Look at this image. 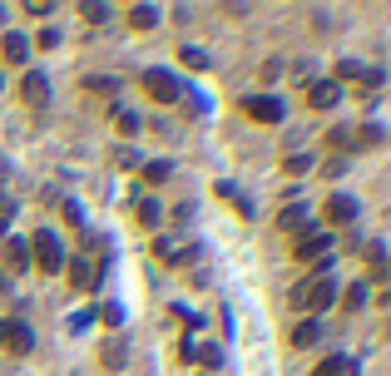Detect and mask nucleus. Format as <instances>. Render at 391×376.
<instances>
[{"label": "nucleus", "mask_w": 391, "mask_h": 376, "mask_svg": "<svg viewBox=\"0 0 391 376\" xmlns=\"http://www.w3.org/2000/svg\"><path fill=\"white\" fill-rule=\"evenodd\" d=\"M85 90H90V94H119V85H114V80H90Z\"/></svg>", "instance_id": "7c9ffc66"}, {"label": "nucleus", "mask_w": 391, "mask_h": 376, "mask_svg": "<svg viewBox=\"0 0 391 376\" xmlns=\"http://www.w3.org/2000/svg\"><path fill=\"white\" fill-rule=\"evenodd\" d=\"M327 248H332V238H327V233H297V243H293V253L302 258V263H307V258H322Z\"/></svg>", "instance_id": "f8f14e48"}, {"label": "nucleus", "mask_w": 391, "mask_h": 376, "mask_svg": "<svg viewBox=\"0 0 391 376\" xmlns=\"http://www.w3.org/2000/svg\"><path fill=\"white\" fill-rule=\"evenodd\" d=\"M99 317H104L109 327H119V322H124V307H119V302H104V307H99Z\"/></svg>", "instance_id": "393cba45"}, {"label": "nucleus", "mask_w": 391, "mask_h": 376, "mask_svg": "<svg viewBox=\"0 0 391 376\" xmlns=\"http://www.w3.org/2000/svg\"><path fill=\"white\" fill-rule=\"evenodd\" d=\"M312 376H357V362L337 352V357H327V362H317V372H312Z\"/></svg>", "instance_id": "4468645a"}, {"label": "nucleus", "mask_w": 391, "mask_h": 376, "mask_svg": "<svg viewBox=\"0 0 391 376\" xmlns=\"http://www.w3.org/2000/svg\"><path fill=\"white\" fill-rule=\"evenodd\" d=\"M139 223H144V228H154V223H159V203H154V198H144V203H139Z\"/></svg>", "instance_id": "b1692460"}, {"label": "nucleus", "mask_w": 391, "mask_h": 376, "mask_svg": "<svg viewBox=\"0 0 391 376\" xmlns=\"http://www.w3.org/2000/svg\"><path fill=\"white\" fill-rule=\"evenodd\" d=\"M30 268V248L15 238V243H5V273H25Z\"/></svg>", "instance_id": "dca6fc26"}, {"label": "nucleus", "mask_w": 391, "mask_h": 376, "mask_svg": "<svg viewBox=\"0 0 391 376\" xmlns=\"http://www.w3.org/2000/svg\"><path fill=\"white\" fill-rule=\"evenodd\" d=\"M352 218H357V198H347V193H332V198L322 203V223L342 228V223H352Z\"/></svg>", "instance_id": "0eeeda50"}, {"label": "nucleus", "mask_w": 391, "mask_h": 376, "mask_svg": "<svg viewBox=\"0 0 391 376\" xmlns=\"http://www.w3.org/2000/svg\"><path fill=\"white\" fill-rule=\"evenodd\" d=\"M184 362H198L203 372H213V367L223 362V347H213V342H189V347H184Z\"/></svg>", "instance_id": "9b49d317"}, {"label": "nucleus", "mask_w": 391, "mask_h": 376, "mask_svg": "<svg viewBox=\"0 0 391 376\" xmlns=\"http://www.w3.org/2000/svg\"><path fill=\"white\" fill-rule=\"evenodd\" d=\"M352 80L367 85V90H377V85H382V70H367V65H357V60H342V65H337V85H352Z\"/></svg>", "instance_id": "6e6552de"}, {"label": "nucleus", "mask_w": 391, "mask_h": 376, "mask_svg": "<svg viewBox=\"0 0 391 376\" xmlns=\"http://www.w3.org/2000/svg\"><path fill=\"white\" fill-rule=\"evenodd\" d=\"M317 337H322V327H317V317H312V322H302V327H293V347H312Z\"/></svg>", "instance_id": "6ab92c4d"}, {"label": "nucleus", "mask_w": 391, "mask_h": 376, "mask_svg": "<svg viewBox=\"0 0 391 376\" xmlns=\"http://www.w3.org/2000/svg\"><path fill=\"white\" fill-rule=\"evenodd\" d=\"M0 20H5V10H0Z\"/></svg>", "instance_id": "4c0bfd02"}, {"label": "nucleus", "mask_w": 391, "mask_h": 376, "mask_svg": "<svg viewBox=\"0 0 391 376\" xmlns=\"http://www.w3.org/2000/svg\"><path fill=\"white\" fill-rule=\"evenodd\" d=\"M144 94L154 104H179V80L169 70H144Z\"/></svg>", "instance_id": "20e7f679"}, {"label": "nucleus", "mask_w": 391, "mask_h": 376, "mask_svg": "<svg viewBox=\"0 0 391 376\" xmlns=\"http://www.w3.org/2000/svg\"><path fill=\"white\" fill-rule=\"evenodd\" d=\"M169 174H174L169 164H144V184H164Z\"/></svg>", "instance_id": "5701e85b"}, {"label": "nucleus", "mask_w": 391, "mask_h": 376, "mask_svg": "<svg viewBox=\"0 0 391 376\" xmlns=\"http://www.w3.org/2000/svg\"><path fill=\"white\" fill-rule=\"evenodd\" d=\"M5 223H10V218H5V213H0V238H5Z\"/></svg>", "instance_id": "72a5a7b5"}, {"label": "nucleus", "mask_w": 391, "mask_h": 376, "mask_svg": "<svg viewBox=\"0 0 391 376\" xmlns=\"http://www.w3.org/2000/svg\"><path fill=\"white\" fill-rule=\"evenodd\" d=\"M0 213H10V208H5V203H0Z\"/></svg>", "instance_id": "c9c22d12"}, {"label": "nucleus", "mask_w": 391, "mask_h": 376, "mask_svg": "<svg viewBox=\"0 0 391 376\" xmlns=\"http://www.w3.org/2000/svg\"><path fill=\"white\" fill-rule=\"evenodd\" d=\"M278 228H288V233H297V228H302V213H297V208H288V213L278 218Z\"/></svg>", "instance_id": "cd10ccee"}, {"label": "nucleus", "mask_w": 391, "mask_h": 376, "mask_svg": "<svg viewBox=\"0 0 391 376\" xmlns=\"http://www.w3.org/2000/svg\"><path fill=\"white\" fill-rule=\"evenodd\" d=\"M114 164H119V169H134L139 159H134V149H119V154H114Z\"/></svg>", "instance_id": "473e14b6"}, {"label": "nucleus", "mask_w": 391, "mask_h": 376, "mask_svg": "<svg viewBox=\"0 0 391 376\" xmlns=\"http://www.w3.org/2000/svg\"><path fill=\"white\" fill-rule=\"evenodd\" d=\"M337 99H342V85H337V80H312V85H307V104H312V109H332Z\"/></svg>", "instance_id": "9d476101"}, {"label": "nucleus", "mask_w": 391, "mask_h": 376, "mask_svg": "<svg viewBox=\"0 0 391 376\" xmlns=\"http://www.w3.org/2000/svg\"><path fill=\"white\" fill-rule=\"evenodd\" d=\"M104 258H109V243L104 238H85V253H75V263H70V287L75 292H95L104 282Z\"/></svg>", "instance_id": "f257e3e1"}, {"label": "nucleus", "mask_w": 391, "mask_h": 376, "mask_svg": "<svg viewBox=\"0 0 391 376\" xmlns=\"http://www.w3.org/2000/svg\"><path fill=\"white\" fill-rule=\"evenodd\" d=\"M119 129H124V134H134V129H139V114H129V109H119Z\"/></svg>", "instance_id": "2f4dec72"}, {"label": "nucleus", "mask_w": 391, "mask_h": 376, "mask_svg": "<svg viewBox=\"0 0 391 376\" xmlns=\"http://www.w3.org/2000/svg\"><path fill=\"white\" fill-rule=\"evenodd\" d=\"M0 50H5V60H10V65H25V55H30V40L10 30V35L0 40Z\"/></svg>", "instance_id": "2eb2a0df"}, {"label": "nucleus", "mask_w": 391, "mask_h": 376, "mask_svg": "<svg viewBox=\"0 0 391 376\" xmlns=\"http://www.w3.org/2000/svg\"><path fill=\"white\" fill-rule=\"evenodd\" d=\"M25 248H30V258H35L40 273H65V263H70L65 248H60V238H55L50 228H35V238H30Z\"/></svg>", "instance_id": "7ed1b4c3"}, {"label": "nucleus", "mask_w": 391, "mask_h": 376, "mask_svg": "<svg viewBox=\"0 0 391 376\" xmlns=\"http://www.w3.org/2000/svg\"><path fill=\"white\" fill-rule=\"evenodd\" d=\"M20 94H25V104H50V85H45V75H25V80H20Z\"/></svg>", "instance_id": "ddd939ff"}, {"label": "nucleus", "mask_w": 391, "mask_h": 376, "mask_svg": "<svg viewBox=\"0 0 391 376\" xmlns=\"http://www.w3.org/2000/svg\"><path fill=\"white\" fill-rule=\"evenodd\" d=\"M352 144H357V149H377V144H382V124H362Z\"/></svg>", "instance_id": "aec40b11"}, {"label": "nucleus", "mask_w": 391, "mask_h": 376, "mask_svg": "<svg viewBox=\"0 0 391 376\" xmlns=\"http://www.w3.org/2000/svg\"><path fill=\"white\" fill-rule=\"evenodd\" d=\"M0 90H5V75H0Z\"/></svg>", "instance_id": "f704fd0d"}, {"label": "nucleus", "mask_w": 391, "mask_h": 376, "mask_svg": "<svg viewBox=\"0 0 391 376\" xmlns=\"http://www.w3.org/2000/svg\"><path fill=\"white\" fill-rule=\"evenodd\" d=\"M0 287H5V273H0Z\"/></svg>", "instance_id": "e433bc0d"}, {"label": "nucleus", "mask_w": 391, "mask_h": 376, "mask_svg": "<svg viewBox=\"0 0 391 376\" xmlns=\"http://www.w3.org/2000/svg\"><path fill=\"white\" fill-rule=\"evenodd\" d=\"M283 169H288V174H307V169H312V159H307V154H288V164H283Z\"/></svg>", "instance_id": "bb28decb"}, {"label": "nucleus", "mask_w": 391, "mask_h": 376, "mask_svg": "<svg viewBox=\"0 0 391 376\" xmlns=\"http://www.w3.org/2000/svg\"><path fill=\"white\" fill-rule=\"evenodd\" d=\"M179 60H184V65H194V70H208V55L194 50V45H184V50H179Z\"/></svg>", "instance_id": "4be33fe9"}, {"label": "nucleus", "mask_w": 391, "mask_h": 376, "mask_svg": "<svg viewBox=\"0 0 391 376\" xmlns=\"http://www.w3.org/2000/svg\"><path fill=\"white\" fill-rule=\"evenodd\" d=\"M80 15H85L90 25H104V20H109V10H104V5H80Z\"/></svg>", "instance_id": "a878e982"}, {"label": "nucleus", "mask_w": 391, "mask_h": 376, "mask_svg": "<svg viewBox=\"0 0 391 376\" xmlns=\"http://www.w3.org/2000/svg\"><path fill=\"white\" fill-rule=\"evenodd\" d=\"M362 302H367V287L352 282V287H347V307H362Z\"/></svg>", "instance_id": "c756f323"}, {"label": "nucleus", "mask_w": 391, "mask_h": 376, "mask_svg": "<svg viewBox=\"0 0 391 376\" xmlns=\"http://www.w3.org/2000/svg\"><path fill=\"white\" fill-rule=\"evenodd\" d=\"M124 357H129V352H124L119 342H109V347L99 352V362H104V367H124Z\"/></svg>", "instance_id": "412c9836"}, {"label": "nucleus", "mask_w": 391, "mask_h": 376, "mask_svg": "<svg viewBox=\"0 0 391 376\" xmlns=\"http://www.w3.org/2000/svg\"><path fill=\"white\" fill-rule=\"evenodd\" d=\"M30 342H35V337H30V327H25L20 317H5V322H0V347H5L10 357H25Z\"/></svg>", "instance_id": "423d86ee"}, {"label": "nucleus", "mask_w": 391, "mask_h": 376, "mask_svg": "<svg viewBox=\"0 0 391 376\" xmlns=\"http://www.w3.org/2000/svg\"><path fill=\"white\" fill-rule=\"evenodd\" d=\"M218 198H223V203H233L243 218H253V203H248V198H243V193H238L233 184H218Z\"/></svg>", "instance_id": "a211bd4d"}, {"label": "nucleus", "mask_w": 391, "mask_h": 376, "mask_svg": "<svg viewBox=\"0 0 391 376\" xmlns=\"http://www.w3.org/2000/svg\"><path fill=\"white\" fill-rule=\"evenodd\" d=\"M243 114L253 124H278L283 119V104H278V94H248L243 99Z\"/></svg>", "instance_id": "39448f33"}, {"label": "nucleus", "mask_w": 391, "mask_h": 376, "mask_svg": "<svg viewBox=\"0 0 391 376\" xmlns=\"http://www.w3.org/2000/svg\"><path fill=\"white\" fill-rule=\"evenodd\" d=\"M129 25H134V30H154V25H159V10H154V5H134V10H129Z\"/></svg>", "instance_id": "f3484780"}, {"label": "nucleus", "mask_w": 391, "mask_h": 376, "mask_svg": "<svg viewBox=\"0 0 391 376\" xmlns=\"http://www.w3.org/2000/svg\"><path fill=\"white\" fill-rule=\"evenodd\" d=\"M154 253H159L164 263H174V268L198 263V248H184V243H174V238H154Z\"/></svg>", "instance_id": "1a4fd4ad"}, {"label": "nucleus", "mask_w": 391, "mask_h": 376, "mask_svg": "<svg viewBox=\"0 0 391 376\" xmlns=\"http://www.w3.org/2000/svg\"><path fill=\"white\" fill-rule=\"evenodd\" d=\"M203 376H213V372H203Z\"/></svg>", "instance_id": "58836bf2"}, {"label": "nucleus", "mask_w": 391, "mask_h": 376, "mask_svg": "<svg viewBox=\"0 0 391 376\" xmlns=\"http://www.w3.org/2000/svg\"><path fill=\"white\" fill-rule=\"evenodd\" d=\"M332 297H337V282L327 278V273H317V278H307V282H297L293 287V307H302V312H327L332 307Z\"/></svg>", "instance_id": "f03ea898"}, {"label": "nucleus", "mask_w": 391, "mask_h": 376, "mask_svg": "<svg viewBox=\"0 0 391 376\" xmlns=\"http://www.w3.org/2000/svg\"><path fill=\"white\" fill-rule=\"evenodd\" d=\"M327 144H337V149H352V129H332V134H327Z\"/></svg>", "instance_id": "c85d7f7f"}]
</instances>
